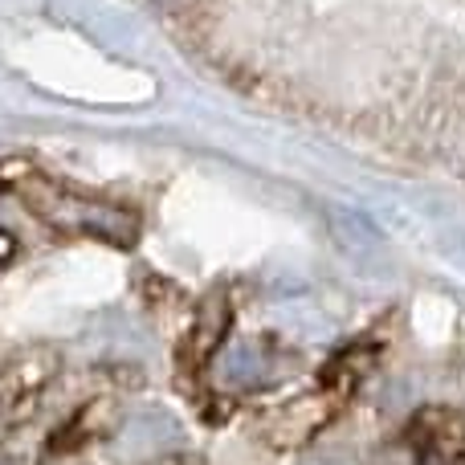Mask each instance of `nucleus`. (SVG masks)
<instances>
[{
    "label": "nucleus",
    "mask_w": 465,
    "mask_h": 465,
    "mask_svg": "<svg viewBox=\"0 0 465 465\" xmlns=\"http://www.w3.org/2000/svg\"><path fill=\"white\" fill-rule=\"evenodd\" d=\"M0 180H5V188H13L29 204L33 217H41L45 225H54L62 232L106 241L114 249H131L139 241V217L131 209H123V204L82 196L74 188L57 184V180L41 176V172H33L29 163H5Z\"/></svg>",
    "instance_id": "obj_1"
},
{
    "label": "nucleus",
    "mask_w": 465,
    "mask_h": 465,
    "mask_svg": "<svg viewBox=\"0 0 465 465\" xmlns=\"http://www.w3.org/2000/svg\"><path fill=\"white\" fill-rule=\"evenodd\" d=\"M380 465H465V420L450 409H420Z\"/></svg>",
    "instance_id": "obj_2"
},
{
    "label": "nucleus",
    "mask_w": 465,
    "mask_h": 465,
    "mask_svg": "<svg viewBox=\"0 0 465 465\" xmlns=\"http://www.w3.org/2000/svg\"><path fill=\"white\" fill-rule=\"evenodd\" d=\"M57 376L54 347H29L0 368V420H25Z\"/></svg>",
    "instance_id": "obj_3"
},
{
    "label": "nucleus",
    "mask_w": 465,
    "mask_h": 465,
    "mask_svg": "<svg viewBox=\"0 0 465 465\" xmlns=\"http://www.w3.org/2000/svg\"><path fill=\"white\" fill-rule=\"evenodd\" d=\"M335 396L322 388L319 396H306V401H298V404H290V409H282L278 417H273V425H270V437H273V445H282V450H294V445H302L306 437H314L322 425L331 420V409H335Z\"/></svg>",
    "instance_id": "obj_4"
},
{
    "label": "nucleus",
    "mask_w": 465,
    "mask_h": 465,
    "mask_svg": "<svg viewBox=\"0 0 465 465\" xmlns=\"http://www.w3.org/2000/svg\"><path fill=\"white\" fill-rule=\"evenodd\" d=\"M217 371L229 388H257L270 380V360L262 355V347L241 343L217 355Z\"/></svg>",
    "instance_id": "obj_5"
},
{
    "label": "nucleus",
    "mask_w": 465,
    "mask_h": 465,
    "mask_svg": "<svg viewBox=\"0 0 465 465\" xmlns=\"http://www.w3.org/2000/svg\"><path fill=\"white\" fill-rule=\"evenodd\" d=\"M229 327V311H225V298H209L201 311V319H196L193 335H188V360L201 368V363H209L213 355H217L221 347V335H225Z\"/></svg>",
    "instance_id": "obj_6"
},
{
    "label": "nucleus",
    "mask_w": 465,
    "mask_h": 465,
    "mask_svg": "<svg viewBox=\"0 0 465 465\" xmlns=\"http://www.w3.org/2000/svg\"><path fill=\"white\" fill-rule=\"evenodd\" d=\"M13 249H16V241L8 237L5 229H0V262H8V257H13Z\"/></svg>",
    "instance_id": "obj_7"
}]
</instances>
